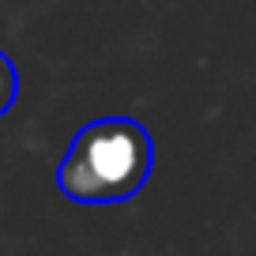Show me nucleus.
Here are the masks:
<instances>
[{"instance_id":"obj_1","label":"nucleus","mask_w":256,"mask_h":256,"mask_svg":"<svg viewBox=\"0 0 256 256\" xmlns=\"http://www.w3.org/2000/svg\"><path fill=\"white\" fill-rule=\"evenodd\" d=\"M154 140L132 117H102L72 136L56 170V188L76 204H120L147 184Z\"/></svg>"},{"instance_id":"obj_2","label":"nucleus","mask_w":256,"mask_h":256,"mask_svg":"<svg viewBox=\"0 0 256 256\" xmlns=\"http://www.w3.org/2000/svg\"><path fill=\"white\" fill-rule=\"evenodd\" d=\"M16 94H19V72H16V64H12V56L0 53V117L12 110Z\"/></svg>"}]
</instances>
